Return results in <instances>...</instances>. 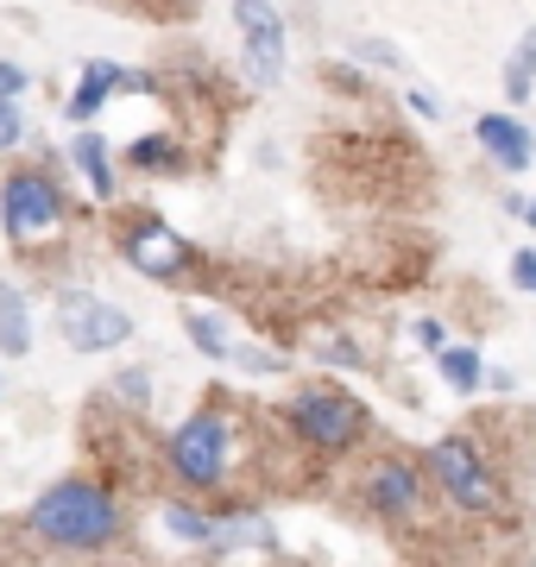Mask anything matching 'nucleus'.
I'll return each mask as SVG.
<instances>
[{"label":"nucleus","instance_id":"11","mask_svg":"<svg viewBox=\"0 0 536 567\" xmlns=\"http://www.w3.org/2000/svg\"><path fill=\"white\" fill-rule=\"evenodd\" d=\"M114 89H121V70H114L107 58H89V63H83V82H76V95H70V121H76V126L95 121Z\"/></svg>","mask_w":536,"mask_h":567},{"label":"nucleus","instance_id":"4","mask_svg":"<svg viewBox=\"0 0 536 567\" xmlns=\"http://www.w3.org/2000/svg\"><path fill=\"white\" fill-rule=\"evenodd\" d=\"M165 461H171V480L184 492H215L227 480V416L221 410L184 416V429L165 447Z\"/></svg>","mask_w":536,"mask_h":567},{"label":"nucleus","instance_id":"5","mask_svg":"<svg viewBox=\"0 0 536 567\" xmlns=\"http://www.w3.org/2000/svg\"><path fill=\"white\" fill-rule=\"evenodd\" d=\"M430 466H435V480H442V492H449L461 511H474V517H493L498 511L493 466H486V454H480L467 435H442V442L430 447Z\"/></svg>","mask_w":536,"mask_h":567},{"label":"nucleus","instance_id":"8","mask_svg":"<svg viewBox=\"0 0 536 567\" xmlns=\"http://www.w3.org/2000/svg\"><path fill=\"white\" fill-rule=\"evenodd\" d=\"M234 25H240V44H247V76L259 89L285 76V13L271 0H234Z\"/></svg>","mask_w":536,"mask_h":567},{"label":"nucleus","instance_id":"14","mask_svg":"<svg viewBox=\"0 0 536 567\" xmlns=\"http://www.w3.org/2000/svg\"><path fill=\"white\" fill-rule=\"evenodd\" d=\"M76 164H83V177H89V189H95V196H114V164H107V145H102V133H76Z\"/></svg>","mask_w":536,"mask_h":567},{"label":"nucleus","instance_id":"27","mask_svg":"<svg viewBox=\"0 0 536 567\" xmlns=\"http://www.w3.org/2000/svg\"><path fill=\"white\" fill-rule=\"evenodd\" d=\"M524 221H530V227H536V203H524Z\"/></svg>","mask_w":536,"mask_h":567},{"label":"nucleus","instance_id":"19","mask_svg":"<svg viewBox=\"0 0 536 567\" xmlns=\"http://www.w3.org/2000/svg\"><path fill=\"white\" fill-rule=\"evenodd\" d=\"M114 398H126L133 410H145V398H152V379H145L140 365H133V372H114Z\"/></svg>","mask_w":536,"mask_h":567},{"label":"nucleus","instance_id":"20","mask_svg":"<svg viewBox=\"0 0 536 567\" xmlns=\"http://www.w3.org/2000/svg\"><path fill=\"white\" fill-rule=\"evenodd\" d=\"M234 360L247 365V372H285V360H278V353H266V347H234Z\"/></svg>","mask_w":536,"mask_h":567},{"label":"nucleus","instance_id":"24","mask_svg":"<svg viewBox=\"0 0 536 567\" xmlns=\"http://www.w3.org/2000/svg\"><path fill=\"white\" fill-rule=\"evenodd\" d=\"M512 284L517 290H536V252H517L512 259Z\"/></svg>","mask_w":536,"mask_h":567},{"label":"nucleus","instance_id":"16","mask_svg":"<svg viewBox=\"0 0 536 567\" xmlns=\"http://www.w3.org/2000/svg\"><path fill=\"white\" fill-rule=\"evenodd\" d=\"M184 334H189L196 347H203L208 360H234V334H227V328L215 322L208 309H184Z\"/></svg>","mask_w":536,"mask_h":567},{"label":"nucleus","instance_id":"22","mask_svg":"<svg viewBox=\"0 0 536 567\" xmlns=\"http://www.w3.org/2000/svg\"><path fill=\"white\" fill-rule=\"evenodd\" d=\"M25 82H32V76H25L20 63H7V58H0V102H13V95H25Z\"/></svg>","mask_w":536,"mask_h":567},{"label":"nucleus","instance_id":"17","mask_svg":"<svg viewBox=\"0 0 536 567\" xmlns=\"http://www.w3.org/2000/svg\"><path fill=\"white\" fill-rule=\"evenodd\" d=\"M530 89H536V25L517 39L512 63H505V95H512V102H530Z\"/></svg>","mask_w":536,"mask_h":567},{"label":"nucleus","instance_id":"23","mask_svg":"<svg viewBox=\"0 0 536 567\" xmlns=\"http://www.w3.org/2000/svg\"><path fill=\"white\" fill-rule=\"evenodd\" d=\"M322 360H341V365H360V347L348 341V334H334V341H322Z\"/></svg>","mask_w":536,"mask_h":567},{"label":"nucleus","instance_id":"9","mask_svg":"<svg viewBox=\"0 0 536 567\" xmlns=\"http://www.w3.org/2000/svg\"><path fill=\"white\" fill-rule=\"evenodd\" d=\"M372 517H416L423 511V473H416L404 454H385V461L367 466V486H360Z\"/></svg>","mask_w":536,"mask_h":567},{"label":"nucleus","instance_id":"15","mask_svg":"<svg viewBox=\"0 0 536 567\" xmlns=\"http://www.w3.org/2000/svg\"><path fill=\"white\" fill-rule=\"evenodd\" d=\"M126 164H133V171H152V177H165V171H177V164H184V152H177V140H171V133H152V140L126 145Z\"/></svg>","mask_w":536,"mask_h":567},{"label":"nucleus","instance_id":"13","mask_svg":"<svg viewBox=\"0 0 536 567\" xmlns=\"http://www.w3.org/2000/svg\"><path fill=\"white\" fill-rule=\"evenodd\" d=\"M435 365H442V385L461 391V398H474L480 379H486V365H480L474 347H442V353H435Z\"/></svg>","mask_w":536,"mask_h":567},{"label":"nucleus","instance_id":"12","mask_svg":"<svg viewBox=\"0 0 536 567\" xmlns=\"http://www.w3.org/2000/svg\"><path fill=\"white\" fill-rule=\"evenodd\" d=\"M0 353L7 360H25L32 353V316H25V297L13 284H0Z\"/></svg>","mask_w":536,"mask_h":567},{"label":"nucleus","instance_id":"3","mask_svg":"<svg viewBox=\"0 0 536 567\" xmlns=\"http://www.w3.org/2000/svg\"><path fill=\"white\" fill-rule=\"evenodd\" d=\"M367 423H372L367 404L348 398L341 385H303L290 398V429H297L316 454H348V447H360Z\"/></svg>","mask_w":536,"mask_h":567},{"label":"nucleus","instance_id":"26","mask_svg":"<svg viewBox=\"0 0 536 567\" xmlns=\"http://www.w3.org/2000/svg\"><path fill=\"white\" fill-rule=\"evenodd\" d=\"M411 107L423 114V121H442V102H435V95H423V89H411Z\"/></svg>","mask_w":536,"mask_h":567},{"label":"nucleus","instance_id":"2","mask_svg":"<svg viewBox=\"0 0 536 567\" xmlns=\"http://www.w3.org/2000/svg\"><path fill=\"white\" fill-rule=\"evenodd\" d=\"M63 221H70V208H63V189L51 183V171H32V164L7 171V183H0V227H7V240L44 246L63 234Z\"/></svg>","mask_w":536,"mask_h":567},{"label":"nucleus","instance_id":"7","mask_svg":"<svg viewBox=\"0 0 536 567\" xmlns=\"http://www.w3.org/2000/svg\"><path fill=\"white\" fill-rule=\"evenodd\" d=\"M121 252L133 271H145V278H184L189 271V246L177 227H165L152 208H133V221H126L121 234Z\"/></svg>","mask_w":536,"mask_h":567},{"label":"nucleus","instance_id":"10","mask_svg":"<svg viewBox=\"0 0 536 567\" xmlns=\"http://www.w3.org/2000/svg\"><path fill=\"white\" fill-rule=\"evenodd\" d=\"M474 140L486 145V158H493L498 171H505V177H517V171H530V158H536L530 126H524V121H512V114H480Z\"/></svg>","mask_w":536,"mask_h":567},{"label":"nucleus","instance_id":"25","mask_svg":"<svg viewBox=\"0 0 536 567\" xmlns=\"http://www.w3.org/2000/svg\"><path fill=\"white\" fill-rule=\"evenodd\" d=\"M416 341L430 347V353H442V347H449V328H442V322H430V316H423V322H416Z\"/></svg>","mask_w":536,"mask_h":567},{"label":"nucleus","instance_id":"21","mask_svg":"<svg viewBox=\"0 0 536 567\" xmlns=\"http://www.w3.org/2000/svg\"><path fill=\"white\" fill-rule=\"evenodd\" d=\"M20 133H25L20 107H13V102H0V152H13V145H20Z\"/></svg>","mask_w":536,"mask_h":567},{"label":"nucleus","instance_id":"1","mask_svg":"<svg viewBox=\"0 0 536 567\" xmlns=\"http://www.w3.org/2000/svg\"><path fill=\"white\" fill-rule=\"evenodd\" d=\"M25 524H32V536H44L51 548H70V555H102L107 543H121L126 511H121V498H114L102 480L70 473V480H58V486H44L39 498H32Z\"/></svg>","mask_w":536,"mask_h":567},{"label":"nucleus","instance_id":"6","mask_svg":"<svg viewBox=\"0 0 536 567\" xmlns=\"http://www.w3.org/2000/svg\"><path fill=\"white\" fill-rule=\"evenodd\" d=\"M58 334L76 353H114V347L133 341V316L107 297H89V290H63L58 297Z\"/></svg>","mask_w":536,"mask_h":567},{"label":"nucleus","instance_id":"18","mask_svg":"<svg viewBox=\"0 0 536 567\" xmlns=\"http://www.w3.org/2000/svg\"><path fill=\"white\" fill-rule=\"evenodd\" d=\"M165 529L177 536V543H189V548L215 543V517H208V511H196V505H165Z\"/></svg>","mask_w":536,"mask_h":567}]
</instances>
